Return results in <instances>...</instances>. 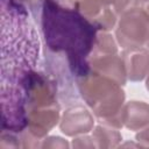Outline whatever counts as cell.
Here are the masks:
<instances>
[{
	"label": "cell",
	"mask_w": 149,
	"mask_h": 149,
	"mask_svg": "<svg viewBox=\"0 0 149 149\" xmlns=\"http://www.w3.org/2000/svg\"><path fill=\"white\" fill-rule=\"evenodd\" d=\"M40 24L49 54L64 57L76 79L90 73L98 29L87 17L65 0H45Z\"/></svg>",
	"instance_id": "1"
},
{
	"label": "cell",
	"mask_w": 149,
	"mask_h": 149,
	"mask_svg": "<svg viewBox=\"0 0 149 149\" xmlns=\"http://www.w3.org/2000/svg\"><path fill=\"white\" fill-rule=\"evenodd\" d=\"M76 81L78 93L100 123L116 129L123 127L121 114L125 105V92L120 84L92 71L77 78Z\"/></svg>",
	"instance_id": "2"
},
{
	"label": "cell",
	"mask_w": 149,
	"mask_h": 149,
	"mask_svg": "<svg viewBox=\"0 0 149 149\" xmlns=\"http://www.w3.org/2000/svg\"><path fill=\"white\" fill-rule=\"evenodd\" d=\"M115 37L123 49H139L149 44V13L141 6L119 15Z\"/></svg>",
	"instance_id": "3"
},
{
	"label": "cell",
	"mask_w": 149,
	"mask_h": 149,
	"mask_svg": "<svg viewBox=\"0 0 149 149\" xmlns=\"http://www.w3.org/2000/svg\"><path fill=\"white\" fill-rule=\"evenodd\" d=\"M71 6L87 17L98 30L108 31L116 26L118 14L109 6H104L97 0H68Z\"/></svg>",
	"instance_id": "4"
},
{
	"label": "cell",
	"mask_w": 149,
	"mask_h": 149,
	"mask_svg": "<svg viewBox=\"0 0 149 149\" xmlns=\"http://www.w3.org/2000/svg\"><path fill=\"white\" fill-rule=\"evenodd\" d=\"M90 70L94 73L108 77L121 86L127 81V72L121 55L116 54H91L88 57Z\"/></svg>",
	"instance_id": "5"
},
{
	"label": "cell",
	"mask_w": 149,
	"mask_h": 149,
	"mask_svg": "<svg viewBox=\"0 0 149 149\" xmlns=\"http://www.w3.org/2000/svg\"><path fill=\"white\" fill-rule=\"evenodd\" d=\"M94 119L81 105H73L66 108L61 118L59 128L68 136H78L90 133L93 129Z\"/></svg>",
	"instance_id": "6"
},
{
	"label": "cell",
	"mask_w": 149,
	"mask_h": 149,
	"mask_svg": "<svg viewBox=\"0 0 149 149\" xmlns=\"http://www.w3.org/2000/svg\"><path fill=\"white\" fill-rule=\"evenodd\" d=\"M59 120V105L35 108L28 112V126L26 130L34 137L43 141L44 136L57 125Z\"/></svg>",
	"instance_id": "7"
},
{
	"label": "cell",
	"mask_w": 149,
	"mask_h": 149,
	"mask_svg": "<svg viewBox=\"0 0 149 149\" xmlns=\"http://www.w3.org/2000/svg\"><path fill=\"white\" fill-rule=\"evenodd\" d=\"M127 78L132 81H141L149 73V49L147 47L139 49H123L121 54Z\"/></svg>",
	"instance_id": "8"
},
{
	"label": "cell",
	"mask_w": 149,
	"mask_h": 149,
	"mask_svg": "<svg viewBox=\"0 0 149 149\" xmlns=\"http://www.w3.org/2000/svg\"><path fill=\"white\" fill-rule=\"evenodd\" d=\"M122 125L130 130H141L149 126V105L144 101L132 100L123 105Z\"/></svg>",
	"instance_id": "9"
},
{
	"label": "cell",
	"mask_w": 149,
	"mask_h": 149,
	"mask_svg": "<svg viewBox=\"0 0 149 149\" xmlns=\"http://www.w3.org/2000/svg\"><path fill=\"white\" fill-rule=\"evenodd\" d=\"M92 137L98 148H113L122 140V136L116 128L106 125H98L92 133Z\"/></svg>",
	"instance_id": "10"
},
{
	"label": "cell",
	"mask_w": 149,
	"mask_h": 149,
	"mask_svg": "<svg viewBox=\"0 0 149 149\" xmlns=\"http://www.w3.org/2000/svg\"><path fill=\"white\" fill-rule=\"evenodd\" d=\"M116 52H118V45L114 37L107 31L98 33L92 54H116Z\"/></svg>",
	"instance_id": "11"
},
{
	"label": "cell",
	"mask_w": 149,
	"mask_h": 149,
	"mask_svg": "<svg viewBox=\"0 0 149 149\" xmlns=\"http://www.w3.org/2000/svg\"><path fill=\"white\" fill-rule=\"evenodd\" d=\"M15 1L21 3L22 6H24L28 9V12L31 13L34 19L37 22H40V16H41L42 7H43L45 0H15Z\"/></svg>",
	"instance_id": "12"
},
{
	"label": "cell",
	"mask_w": 149,
	"mask_h": 149,
	"mask_svg": "<svg viewBox=\"0 0 149 149\" xmlns=\"http://www.w3.org/2000/svg\"><path fill=\"white\" fill-rule=\"evenodd\" d=\"M41 147L43 148H68L69 143L58 136H50V137H45L43 139Z\"/></svg>",
	"instance_id": "13"
},
{
	"label": "cell",
	"mask_w": 149,
	"mask_h": 149,
	"mask_svg": "<svg viewBox=\"0 0 149 149\" xmlns=\"http://www.w3.org/2000/svg\"><path fill=\"white\" fill-rule=\"evenodd\" d=\"M72 147L74 148H93L95 147V143L93 141L92 136H87L86 134L80 135L72 141Z\"/></svg>",
	"instance_id": "14"
},
{
	"label": "cell",
	"mask_w": 149,
	"mask_h": 149,
	"mask_svg": "<svg viewBox=\"0 0 149 149\" xmlns=\"http://www.w3.org/2000/svg\"><path fill=\"white\" fill-rule=\"evenodd\" d=\"M135 139L140 143V146H142V147H149V126H147L146 128L141 129L136 134Z\"/></svg>",
	"instance_id": "15"
},
{
	"label": "cell",
	"mask_w": 149,
	"mask_h": 149,
	"mask_svg": "<svg viewBox=\"0 0 149 149\" xmlns=\"http://www.w3.org/2000/svg\"><path fill=\"white\" fill-rule=\"evenodd\" d=\"M98 2H100L101 5L104 6H111V5H114L118 0H97Z\"/></svg>",
	"instance_id": "16"
},
{
	"label": "cell",
	"mask_w": 149,
	"mask_h": 149,
	"mask_svg": "<svg viewBox=\"0 0 149 149\" xmlns=\"http://www.w3.org/2000/svg\"><path fill=\"white\" fill-rule=\"evenodd\" d=\"M142 7H143L148 13H149V1H148V2H146V3H143V6H142Z\"/></svg>",
	"instance_id": "17"
},
{
	"label": "cell",
	"mask_w": 149,
	"mask_h": 149,
	"mask_svg": "<svg viewBox=\"0 0 149 149\" xmlns=\"http://www.w3.org/2000/svg\"><path fill=\"white\" fill-rule=\"evenodd\" d=\"M146 87H147V90L149 91V73H148V76H147V80H146Z\"/></svg>",
	"instance_id": "18"
},
{
	"label": "cell",
	"mask_w": 149,
	"mask_h": 149,
	"mask_svg": "<svg viewBox=\"0 0 149 149\" xmlns=\"http://www.w3.org/2000/svg\"><path fill=\"white\" fill-rule=\"evenodd\" d=\"M140 1H141V2H142V5H143V3H146V2H148L149 0H140Z\"/></svg>",
	"instance_id": "19"
},
{
	"label": "cell",
	"mask_w": 149,
	"mask_h": 149,
	"mask_svg": "<svg viewBox=\"0 0 149 149\" xmlns=\"http://www.w3.org/2000/svg\"><path fill=\"white\" fill-rule=\"evenodd\" d=\"M147 48H148V49H149V44H148V45H147Z\"/></svg>",
	"instance_id": "20"
}]
</instances>
